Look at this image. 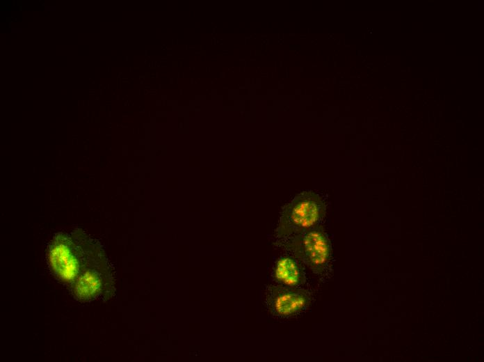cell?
Masks as SVG:
<instances>
[{"label": "cell", "instance_id": "cell-1", "mask_svg": "<svg viewBox=\"0 0 484 362\" xmlns=\"http://www.w3.org/2000/svg\"><path fill=\"white\" fill-rule=\"evenodd\" d=\"M47 261L54 276L78 300L108 299L113 293L102 249L81 229L57 233L48 245Z\"/></svg>", "mask_w": 484, "mask_h": 362}, {"label": "cell", "instance_id": "cell-2", "mask_svg": "<svg viewBox=\"0 0 484 362\" xmlns=\"http://www.w3.org/2000/svg\"><path fill=\"white\" fill-rule=\"evenodd\" d=\"M326 207L323 198L313 191L296 195L282 207L275 230L281 241L321 224Z\"/></svg>", "mask_w": 484, "mask_h": 362}, {"label": "cell", "instance_id": "cell-3", "mask_svg": "<svg viewBox=\"0 0 484 362\" xmlns=\"http://www.w3.org/2000/svg\"><path fill=\"white\" fill-rule=\"evenodd\" d=\"M291 255L320 273L331 257V245L321 224L291 237L279 241Z\"/></svg>", "mask_w": 484, "mask_h": 362}, {"label": "cell", "instance_id": "cell-4", "mask_svg": "<svg viewBox=\"0 0 484 362\" xmlns=\"http://www.w3.org/2000/svg\"><path fill=\"white\" fill-rule=\"evenodd\" d=\"M311 302L308 294L298 287H289L280 284L266 288V304L267 309L274 316L290 317L305 310Z\"/></svg>", "mask_w": 484, "mask_h": 362}, {"label": "cell", "instance_id": "cell-5", "mask_svg": "<svg viewBox=\"0 0 484 362\" xmlns=\"http://www.w3.org/2000/svg\"><path fill=\"white\" fill-rule=\"evenodd\" d=\"M273 276L278 284L289 287H298L305 280L300 261L291 255H282L276 260Z\"/></svg>", "mask_w": 484, "mask_h": 362}]
</instances>
